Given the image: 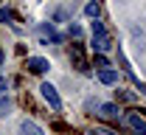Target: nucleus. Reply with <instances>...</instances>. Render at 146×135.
I'll return each mask as SVG.
<instances>
[{
  "label": "nucleus",
  "mask_w": 146,
  "mask_h": 135,
  "mask_svg": "<svg viewBox=\"0 0 146 135\" xmlns=\"http://www.w3.org/2000/svg\"><path fill=\"white\" fill-rule=\"evenodd\" d=\"M20 135H45V132H42V127L36 121H28L25 118V121H20Z\"/></svg>",
  "instance_id": "obj_6"
},
{
  "label": "nucleus",
  "mask_w": 146,
  "mask_h": 135,
  "mask_svg": "<svg viewBox=\"0 0 146 135\" xmlns=\"http://www.w3.org/2000/svg\"><path fill=\"white\" fill-rule=\"evenodd\" d=\"M11 20V11L9 9H0V23H9Z\"/></svg>",
  "instance_id": "obj_13"
},
{
  "label": "nucleus",
  "mask_w": 146,
  "mask_h": 135,
  "mask_svg": "<svg viewBox=\"0 0 146 135\" xmlns=\"http://www.w3.org/2000/svg\"><path fill=\"white\" fill-rule=\"evenodd\" d=\"M98 11H101V9H98V3H87V6H84V14H87V17H98Z\"/></svg>",
  "instance_id": "obj_11"
},
{
  "label": "nucleus",
  "mask_w": 146,
  "mask_h": 135,
  "mask_svg": "<svg viewBox=\"0 0 146 135\" xmlns=\"http://www.w3.org/2000/svg\"><path fill=\"white\" fill-rule=\"evenodd\" d=\"M96 65H98V68H110L107 57H104V54H98V51H96Z\"/></svg>",
  "instance_id": "obj_12"
},
{
  "label": "nucleus",
  "mask_w": 146,
  "mask_h": 135,
  "mask_svg": "<svg viewBox=\"0 0 146 135\" xmlns=\"http://www.w3.org/2000/svg\"><path fill=\"white\" fill-rule=\"evenodd\" d=\"M70 59H73V65H76V70L87 73V59H84V48H82L79 42H73V48H70Z\"/></svg>",
  "instance_id": "obj_3"
},
{
  "label": "nucleus",
  "mask_w": 146,
  "mask_h": 135,
  "mask_svg": "<svg viewBox=\"0 0 146 135\" xmlns=\"http://www.w3.org/2000/svg\"><path fill=\"white\" fill-rule=\"evenodd\" d=\"M127 124H129L138 135H146V121L138 116V113H129V116H127Z\"/></svg>",
  "instance_id": "obj_7"
},
{
  "label": "nucleus",
  "mask_w": 146,
  "mask_h": 135,
  "mask_svg": "<svg viewBox=\"0 0 146 135\" xmlns=\"http://www.w3.org/2000/svg\"><path fill=\"white\" fill-rule=\"evenodd\" d=\"M25 68L31 70V73H36V76H42L51 65H48V59L45 57H28V62H25Z\"/></svg>",
  "instance_id": "obj_4"
},
{
  "label": "nucleus",
  "mask_w": 146,
  "mask_h": 135,
  "mask_svg": "<svg viewBox=\"0 0 146 135\" xmlns=\"http://www.w3.org/2000/svg\"><path fill=\"white\" fill-rule=\"evenodd\" d=\"M118 98H121V101H135V96H132V93H127V90H121V93H118Z\"/></svg>",
  "instance_id": "obj_14"
},
{
  "label": "nucleus",
  "mask_w": 146,
  "mask_h": 135,
  "mask_svg": "<svg viewBox=\"0 0 146 135\" xmlns=\"http://www.w3.org/2000/svg\"><path fill=\"white\" fill-rule=\"evenodd\" d=\"M39 37L42 39H54V42H62V37L56 34V28H54V23H51V25H48V23L39 25Z\"/></svg>",
  "instance_id": "obj_8"
},
{
  "label": "nucleus",
  "mask_w": 146,
  "mask_h": 135,
  "mask_svg": "<svg viewBox=\"0 0 146 135\" xmlns=\"http://www.w3.org/2000/svg\"><path fill=\"white\" fill-rule=\"evenodd\" d=\"M3 90H6V79L0 76V93H3Z\"/></svg>",
  "instance_id": "obj_16"
},
{
  "label": "nucleus",
  "mask_w": 146,
  "mask_h": 135,
  "mask_svg": "<svg viewBox=\"0 0 146 135\" xmlns=\"http://www.w3.org/2000/svg\"><path fill=\"white\" fill-rule=\"evenodd\" d=\"M98 82H101V84H118V73L110 70V68H101V70H98Z\"/></svg>",
  "instance_id": "obj_9"
},
{
  "label": "nucleus",
  "mask_w": 146,
  "mask_h": 135,
  "mask_svg": "<svg viewBox=\"0 0 146 135\" xmlns=\"http://www.w3.org/2000/svg\"><path fill=\"white\" fill-rule=\"evenodd\" d=\"M98 116L101 118H107V121H118V118H121V107H118V104H98Z\"/></svg>",
  "instance_id": "obj_5"
},
{
  "label": "nucleus",
  "mask_w": 146,
  "mask_h": 135,
  "mask_svg": "<svg viewBox=\"0 0 146 135\" xmlns=\"http://www.w3.org/2000/svg\"><path fill=\"white\" fill-rule=\"evenodd\" d=\"M39 90H42V98L51 104V110L59 113V110H62V98H59V93H56V87L51 84V82H42V87H39Z\"/></svg>",
  "instance_id": "obj_2"
},
{
  "label": "nucleus",
  "mask_w": 146,
  "mask_h": 135,
  "mask_svg": "<svg viewBox=\"0 0 146 135\" xmlns=\"http://www.w3.org/2000/svg\"><path fill=\"white\" fill-rule=\"evenodd\" d=\"M0 65H3V51H0Z\"/></svg>",
  "instance_id": "obj_17"
},
{
  "label": "nucleus",
  "mask_w": 146,
  "mask_h": 135,
  "mask_svg": "<svg viewBox=\"0 0 146 135\" xmlns=\"http://www.w3.org/2000/svg\"><path fill=\"white\" fill-rule=\"evenodd\" d=\"M11 110V98L6 96V93H0V116H6Z\"/></svg>",
  "instance_id": "obj_10"
},
{
  "label": "nucleus",
  "mask_w": 146,
  "mask_h": 135,
  "mask_svg": "<svg viewBox=\"0 0 146 135\" xmlns=\"http://www.w3.org/2000/svg\"><path fill=\"white\" fill-rule=\"evenodd\" d=\"M70 34H73V37H82V28H79L76 23H70Z\"/></svg>",
  "instance_id": "obj_15"
},
{
  "label": "nucleus",
  "mask_w": 146,
  "mask_h": 135,
  "mask_svg": "<svg viewBox=\"0 0 146 135\" xmlns=\"http://www.w3.org/2000/svg\"><path fill=\"white\" fill-rule=\"evenodd\" d=\"M93 48H96L98 54L110 51V34H107V28H104V23H98V17L93 23Z\"/></svg>",
  "instance_id": "obj_1"
}]
</instances>
